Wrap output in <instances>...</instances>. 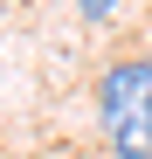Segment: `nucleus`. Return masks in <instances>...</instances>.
<instances>
[{
  "label": "nucleus",
  "mask_w": 152,
  "mask_h": 159,
  "mask_svg": "<svg viewBox=\"0 0 152 159\" xmlns=\"http://www.w3.org/2000/svg\"><path fill=\"white\" fill-rule=\"evenodd\" d=\"M97 111H104L118 159H152V56L111 62L104 83H97Z\"/></svg>",
  "instance_id": "f257e3e1"
},
{
  "label": "nucleus",
  "mask_w": 152,
  "mask_h": 159,
  "mask_svg": "<svg viewBox=\"0 0 152 159\" xmlns=\"http://www.w3.org/2000/svg\"><path fill=\"white\" fill-rule=\"evenodd\" d=\"M111 7H118V0H83V14H90V21H104Z\"/></svg>",
  "instance_id": "f03ea898"
}]
</instances>
